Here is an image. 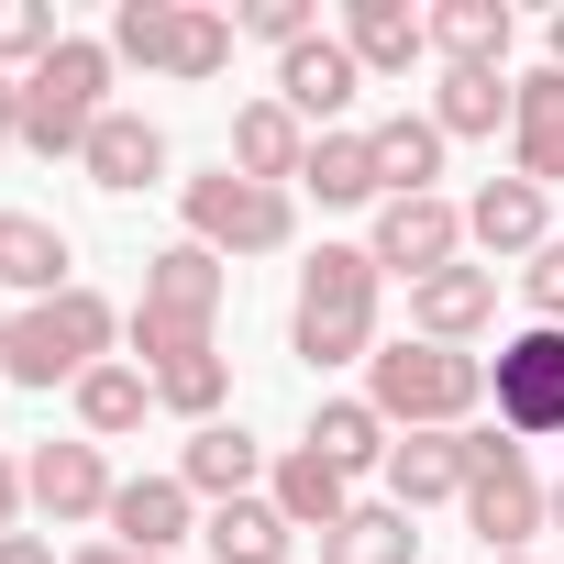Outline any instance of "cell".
Returning a JSON list of instances; mask_svg holds the SVG:
<instances>
[{
	"label": "cell",
	"mask_w": 564,
	"mask_h": 564,
	"mask_svg": "<svg viewBox=\"0 0 564 564\" xmlns=\"http://www.w3.org/2000/svg\"><path fill=\"white\" fill-rule=\"evenodd\" d=\"M476 399H487V366L454 355V344H421V333H410V344L366 355V410H377L388 432H465Z\"/></svg>",
	"instance_id": "6da1fadb"
},
{
	"label": "cell",
	"mask_w": 564,
	"mask_h": 564,
	"mask_svg": "<svg viewBox=\"0 0 564 564\" xmlns=\"http://www.w3.org/2000/svg\"><path fill=\"white\" fill-rule=\"evenodd\" d=\"M300 366H355L377 355V254L366 243H322L300 265V311H289Z\"/></svg>",
	"instance_id": "7a4b0ae2"
},
{
	"label": "cell",
	"mask_w": 564,
	"mask_h": 564,
	"mask_svg": "<svg viewBox=\"0 0 564 564\" xmlns=\"http://www.w3.org/2000/svg\"><path fill=\"white\" fill-rule=\"evenodd\" d=\"M100 111H111V45H89V34H67L34 78H23V144L56 166V155H89V133H100Z\"/></svg>",
	"instance_id": "3957f363"
},
{
	"label": "cell",
	"mask_w": 564,
	"mask_h": 564,
	"mask_svg": "<svg viewBox=\"0 0 564 564\" xmlns=\"http://www.w3.org/2000/svg\"><path fill=\"white\" fill-rule=\"evenodd\" d=\"M111 300L100 289H67V300H34L12 311V366L0 377H23V388H78L89 366H111Z\"/></svg>",
	"instance_id": "277c9868"
},
{
	"label": "cell",
	"mask_w": 564,
	"mask_h": 564,
	"mask_svg": "<svg viewBox=\"0 0 564 564\" xmlns=\"http://www.w3.org/2000/svg\"><path fill=\"white\" fill-rule=\"evenodd\" d=\"M454 443H465V520L487 531V564H498V553H531V531L553 520V498H542L531 454H520L509 432H487V421H465Z\"/></svg>",
	"instance_id": "5b68a950"
},
{
	"label": "cell",
	"mask_w": 564,
	"mask_h": 564,
	"mask_svg": "<svg viewBox=\"0 0 564 564\" xmlns=\"http://www.w3.org/2000/svg\"><path fill=\"white\" fill-rule=\"evenodd\" d=\"M177 210H188V243H210V254H276L300 232V199L289 188H254V177H188L177 188Z\"/></svg>",
	"instance_id": "8992f818"
},
{
	"label": "cell",
	"mask_w": 564,
	"mask_h": 564,
	"mask_svg": "<svg viewBox=\"0 0 564 564\" xmlns=\"http://www.w3.org/2000/svg\"><path fill=\"white\" fill-rule=\"evenodd\" d=\"M487 388H498V432H509V443H553V432H564V333H553V322L509 333L498 366H487Z\"/></svg>",
	"instance_id": "52a82bcc"
},
{
	"label": "cell",
	"mask_w": 564,
	"mask_h": 564,
	"mask_svg": "<svg viewBox=\"0 0 564 564\" xmlns=\"http://www.w3.org/2000/svg\"><path fill=\"white\" fill-rule=\"evenodd\" d=\"M377 276L399 265L410 276V289H421V276H443V265H465V210L432 188V199H377Z\"/></svg>",
	"instance_id": "ba28073f"
},
{
	"label": "cell",
	"mask_w": 564,
	"mask_h": 564,
	"mask_svg": "<svg viewBox=\"0 0 564 564\" xmlns=\"http://www.w3.org/2000/svg\"><path fill=\"white\" fill-rule=\"evenodd\" d=\"M23 498H34V509H45L56 531H78V520H111V498H122V487H111L100 443L78 432V443H45V454L23 465Z\"/></svg>",
	"instance_id": "9c48e42d"
},
{
	"label": "cell",
	"mask_w": 564,
	"mask_h": 564,
	"mask_svg": "<svg viewBox=\"0 0 564 564\" xmlns=\"http://www.w3.org/2000/svg\"><path fill=\"white\" fill-rule=\"evenodd\" d=\"M144 322H177V333H210L221 322V254L210 243H166V254H144V300H133Z\"/></svg>",
	"instance_id": "30bf717a"
},
{
	"label": "cell",
	"mask_w": 564,
	"mask_h": 564,
	"mask_svg": "<svg viewBox=\"0 0 564 564\" xmlns=\"http://www.w3.org/2000/svg\"><path fill=\"white\" fill-rule=\"evenodd\" d=\"M498 322V265H443V276H421V289H410V333L421 344H476Z\"/></svg>",
	"instance_id": "8fae6325"
},
{
	"label": "cell",
	"mask_w": 564,
	"mask_h": 564,
	"mask_svg": "<svg viewBox=\"0 0 564 564\" xmlns=\"http://www.w3.org/2000/svg\"><path fill=\"white\" fill-rule=\"evenodd\" d=\"M355 89H366V67H355V45H344V34H311V45L276 56V100H289L300 122H344V111H355Z\"/></svg>",
	"instance_id": "7c38bea8"
},
{
	"label": "cell",
	"mask_w": 564,
	"mask_h": 564,
	"mask_svg": "<svg viewBox=\"0 0 564 564\" xmlns=\"http://www.w3.org/2000/svg\"><path fill=\"white\" fill-rule=\"evenodd\" d=\"M111 542H122V553H155V564H166L177 542H199V498H188L177 476H133V487L111 498Z\"/></svg>",
	"instance_id": "4fadbf2b"
},
{
	"label": "cell",
	"mask_w": 564,
	"mask_h": 564,
	"mask_svg": "<svg viewBox=\"0 0 564 564\" xmlns=\"http://www.w3.org/2000/svg\"><path fill=\"white\" fill-rule=\"evenodd\" d=\"M0 289H12L23 311L78 289V276H67V232H56L45 210H0Z\"/></svg>",
	"instance_id": "5bb4252c"
},
{
	"label": "cell",
	"mask_w": 564,
	"mask_h": 564,
	"mask_svg": "<svg viewBox=\"0 0 564 564\" xmlns=\"http://www.w3.org/2000/svg\"><path fill=\"white\" fill-rule=\"evenodd\" d=\"M254 476H265V443H254V432H232V421H199V432H188V454H177V487H188V498H210V509L254 498Z\"/></svg>",
	"instance_id": "9a60e30c"
},
{
	"label": "cell",
	"mask_w": 564,
	"mask_h": 564,
	"mask_svg": "<svg viewBox=\"0 0 564 564\" xmlns=\"http://www.w3.org/2000/svg\"><path fill=\"white\" fill-rule=\"evenodd\" d=\"M300 166H311V133H300V111H289V100H243V111H232V177L289 188Z\"/></svg>",
	"instance_id": "2e32d148"
},
{
	"label": "cell",
	"mask_w": 564,
	"mask_h": 564,
	"mask_svg": "<svg viewBox=\"0 0 564 564\" xmlns=\"http://www.w3.org/2000/svg\"><path fill=\"white\" fill-rule=\"evenodd\" d=\"M509 144H520V177L553 199V188H564V67H531V78H520Z\"/></svg>",
	"instance_id": "e0dca14e"
},
{
	"label": "cell",
	"mask_w": 564,
	"mask_h": 564,
	"mask_svg": "<svg viewBox=\"0 0 564 564\" xmlns=\"http://www.w3.org/2000/svg\"><path fill=\"white\" fill-rule=\"evenodd\" d=\"M344 45H355V67L410 78V67L432 56V12H410V0H355V12H344Z\"/></svg>",
	"instance_id": "ac0fdd59"
},
{
	"label": "cell",
	"mask_w": 564,
	"mask_h": 564,
	"mask_svg": "<svg viewBox=\"0 0 564 564\" xmlns=\"http://www.w3.org/2000/svg\"><path fill=\"white\" fill-rule=\"evenodd\" d=\"M111 199H133V188H155L166 177V133L144 122V111H100V133H89V155H78Z\"/></svg>",
	"instance_id": "d6986e66"
},
{
	"label": "cell",
	"mask_w": 564,
	"mask_h": 564,
	"mask_svg": "<svg viewBox=\"0 0 564 564\" xmlns=\"http://www.w3.org/2000/svg\"><path fill=\"white\" fill-rule=\"evenodd\" d=\"M366 144H377L388 199H432V177H443V122L432 111H388V122H366Z\"/></svg>",
	"instance_id": "ffe728a7"
},
{
	"label": "cell",
	"mask_w": 564,
	"mask_h": 564,
	"mask_svg": "<svg viewBox=\"0 0 564 564\" xmlns=\"http://www.w3.org/2000/svg\"><path fill=\"white\" fill-rule=\"evenodd\" d=\"M465 243H487V254H542L553 232H542V188L509 166V177H487L476 199H465Z\"/></svg>",
	"instance_id": "44dd1931"
},
{
	"label": "cell",
	"mask_w": 564,
	"mask_h": 564,
	"mask_svg": "<svg viewBox=\"0 0 564 564\" xmlns=\"http://www.w3.org/2000/svg\"><path fill=\"white\" fill-rule=\"evenodd\" d=\"M344 487H355V476L300 443V454H276V487H265V498H276V520H289V531H344V509H355Z\"/></svg>",
	"instance_id": "7402d4cb"
},
{
	"label": "cell",
	"mask_w": 564,
	"mask_h": 564,
	"mask_svg": "<svg viewBox=\"0 0 564 564\" xmlns=\"http://www.w3.org/2000/svg\"><path fill=\"white\" fill-rule=\"evenodd\" d=\"M388 498H399V509L465 498V443H454V432H399V443H388Z\"/></svg>",
	"instance_id": "603a6c76"
},
{
	"label": "cell",
	"mask_w": 564,
	"mask_h": 564,
	"mask_svg": "<svg viewBox=\"0 0 564 564\" xmlns=\"http://www.w3.org/2000/svg\"><path fill=\"white\" fill-rule=\"evenodd\" d=\"M509 111H520V78H509V67H443V89H432L443 144H454V133H498Z\"/></svg>",
	"instance_id": "cb8c5ba5"
},
{
	"label": "cell",
	"mask_w": 564,
	"mask_h": 564,
	"mask_svg": "<svg viewBox=\"0 0 564 564\" xmlns=\"http://www.w3.org/2000/svg\"><path fill=\"white\" fill-rule=\"evenodd\" d=\"M144 410H155V377H144V366H89V377H78V432H89V443L144 432Z\"/></svg>",
	"instance_id": "d4e9b609"
},
{
	"label": "cell",
	"mask_w": 564,
	"mask_h": 564,
	"mask_svg": "<svg viewBox=\"0 0 564 564\" xmlns=\"http://www.w3.org/2000/svg\"><path fill=\"white\" fill-rule=\"evenodd\" d=\"M410 553H421V531L399 498H366V509H344V531H322V564H410Z\"/></svg>",
	"instance_id": "484cf974"
},
{
	"label": "cell",
	"mask_w": 564,
	"mask_h": 564,
	"mask_svg": "<svg viewBox=\"0 0 564 564\" xmlns=\"http://www.w3.org/2000/svg\"><path fill=\"white\" fill-rule=\"evenodd\" d=\"M432 56L443 67H509V0H443L432 12Z\"/></svg>",
	"instance_id": "4316f807"
},
{
	"label": "cell",
	"mask_w": 564,
	"mask_h": 564,
	"mask_svg": "<svg viewBox=\"0 0 564 564\" xmlns=\"http://www.w3.org/2000/svg\"><path fill=\"white\" fill-rule=\"evenodd\" d=\"M199 542H210V564H289V520H276V498H232V509H210Z\"/></svg>",
	"instance_id": "83f0119b"
},
{
	"label": "cell",
	"mask_w": 564,
	"mask_h": 564,
	"mask_svg": "<svg viewBox=\"0 0 564 564\" xmlns=\"http://www.w3.org/2000/svg\"><path fill=\"white\" fill-rule=\"evenodd\" d=\"M300 188H322L333 210L388 199V188H377V144H366V133H322V144H311V166H300Z\"/></svg>",
	"instance_id": "f1b7e54d"
},
{
	"label": "cell",
	"mask_w": 564,
	"mask_h": 564,
	"mask_svg": "<svg viewBox=\"0 0 564 564\" xmlns=\"http://www.w3.org/2000/svg\"><path fill=\"white\" fill-rule=\"evenodd\" d=\"M311 454H333L344 476H366V465H388V421L366 399H322L311 410Z\"/></svg>",
	"instance_id": "f546056e"
},
{
	"label": "cell",
	"mask_w": 564,
	"mask_h": 564,
	"mask_svg": "<svg viewBox=\"0 0 564 564\" xmlns=\"http://www.w3.org/2000/svg\"><path fill=\"white\" fill-rule=\"evenodd\" d=\"M177 12H188V0H122V12H111V67H166Z\"/></svg>",
	"instance_id": "4dcf8cb0"
},
{
	"label": "cell",
	"mask_w": 564,
	"mask_h": 564,
	"mask_svg": "<svg viewBox=\"0 0 564 564\" xmlns=\"http://www.w3.org/2000/svg\"><path fill=\"white\" fill-rule=\"evenodd\" d=\"M56 45H67V34H56V0H0V78H12V67L34 78Z\"/></svg>",
	"instance_id": "1f68e13d"
},
{
	"label": "cell",
	"mask_w": 564,
	"mask_h": 564,
	"mask_svg": "<svg viewBox=\"0 0 564 564\" xmlns=\"http://www.w3.org/2000/svg\"><path fill=\"white\" fill-rule=\"evenodd\" d=\"M232 12H177V45H166V78H221L232 67Z\"/></svg>",
	"instance_id": "d6a6232c"
},
{
	"label": "cell",
	"mask_w": 564,
	"mask_h": 564,
	"mask_svg": "<svg viewBox=\"0 0 564 564\" xmlns=\"http://www.w3.org/2000/svg\"><path fill=\"white\" fill-rule=\"evenodd\" d=\"M221 388H232V366H221V355H188V366L155 377V410H177V421H221Z\"/></svg>",
	"instance_id": "836d02e7"
},
{
	"label": "cell",
	"mask_w": 564,
	"mask_h": 564,
	"mask_svg": "<svg viewBox=\"0 0 564 564\" xmlns=\"http://www.w3.org/2000/svg\"><path fill=\"white\" fill-rule=\"evenodd\" d=\"M254 45H276V56H289V45H311L322 23H311V0H243V12H232Z\"/></svg>",
	"instance_id": "e575fe53"
},
{
	"label": "cell",
	"mask_w": 564,
	"mask_h": 564,
	"mask_svg": "<svg viewBox=\"0 0 564 564\" xmlns=\"http://www.w3.org/2000/svg\"><path fill=\"white\" fill-rule=\"evenodd\" d=\"M520 300H531V311H542V322L564 333V243H542V254L520 265Z\"/></svg>",
	"instance_id": "d590c367"
},
{
	"label": "cell",
	"mask_w": 564,
	"mask_h": 564,
	"mask_svg": "<svg viewBox=\"0 0 564 564\" xmlns=\"http://www.w3.org/2000/svg\"><path fill=\"white\" fill-rule=\"evenodd\" d=\"M23 509H34V498H23V465H0V542L23 531Z\"/></svg>",
	"instance_id": "8d00e7d4"
},
{
	"label": "cell",
	"mask_w": 564,
	"mask_h": 564,
	"mask_svg": "<svg viewBox=\"0 0 564 564\" xmlns=\"http://www.w3.org/2000/svg\"><path fill=\"white\" fill-rule=\"evenodd\" d=\"M0 564H56V542H45V531H12V542H0Z\"/></svg>",
	"instance_id": "74e56055"
},
{
	"label": "cell",
	"mask_w": 564,
	"mask_h": 564,
	"mask_svg": "<svg viewBox=\"0 0 564 564\" xmlns=\"http://www.w3.org/2000/svg\"><path fill=\"white\" fill-rule=\"evenodd\" d=\"M0 144H23V78H0Z\"/></svg>",
	"instance_id": "f35d334b"
},
{
	"label": "cell",
	"mask_w": 564,
	"mask_h": 564,
	"mask_svg": "<svg viewBox=\"0 0 564 564\" xmlns=\"http://www.w3.org/2000/svg\"><path fill=\"white\" fill-rule=\"evenodd\" d=\"M67 564H155V553H122V542H89V553H67Z\"/></svg>",
	"instance_id": "ab89813d"
},
{
	"label": "cell",
	"mask_w": 564,
	"mask_h": 564,
	"mask_svg": "<svg viewBox=\"0 0 564 564\" xmlns=\"http://www.w3.org/2000/svg\"><path fill=\"white\" fill-rule=\"evenodd\" d=\"M0 366H12V311H0Z\"/></svg>",
	"instance_id": "60d3db41"
},
{
	"label": "cell",
	"mask_w": 564,
	"mask_h": 564,
	"mask_svg": "<svg viewBox=\"0 0 564 564\" xmlns=\"http://www.w3.org/2000/svg\"><path fill=\"white\" fill-rule=\"evenodd\" d=\"M553 67H564V12H553Z\"/></svg>",
	"instance_id": "b9f144b4"
},
{
	"label": "cell",
	"mask_w": 564,
	"mask_h": 564,
	"mask_svg": "<svg viewBox=\"0 0 564 564\" xmlns=\"http://www.w3.org/2000/svg\"><path fill=\"white\" fill-rule=\"evenodd\" d=\"M498 564H531V553H498Z\"/></svg>",
	"instance_id": "7bdbcfd3"
},
{
	"label": "cell",
	"mask_w": 564,
	"mask_h": 564,
	"mask_svg": "<svg viewBox=\"0 0 564 564\" xmlns=\"http://www.w3.org/2000/svg\"><path fill=\"white\" fill-rule=\"evenodd\" d=\"M553 520H564V487H553Z\"/></svg>",
	"instance_id": "ee69618b"
}]
</instances>
